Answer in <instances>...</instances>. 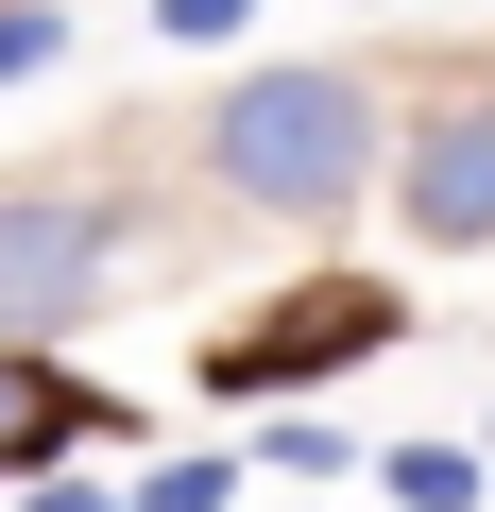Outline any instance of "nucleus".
<instances>
[{
    "label": "nucleus",
    "mask_w": 495,
    "mask_h": 512,
    "mask_svg": "<svg viewBox=\"0 0 495 512\" xmlns=\"http://www.w3.org/2000/svg\"><path fill=\"white\" fill-rule=\"evenodd\" d=\"M205 171H222L239 205H274V222H325V205H359V171H376V86H359V69H239L222 120H205Z\"/></svg>",
    "instance_id": "nucleus-1"
},
{
    "label": "nucleus",
    "mask_w": 495,
    "mask_h": 512,
    "mask_svg": "<svg viewBox=\"0 0 495 512\" xmlns=\"http://www.w3.org/2000/svg\"><path fill=\"white\" fill-rule=\"evenodd\" d=\"M103 256H120V205L69 171H18L0 188V325H69L103 291Z\"/></svg>",
    "instance_id": "nucleus-2"
},
{
    "label": "nucleus",
    "mask_w": 495,
    "mask_h": 512,
    "mask_svg": "<svg viewBox=\"0 0 495 512\" xmlns=\"http://www.w3.org/2000/svg\"><path fill=\"white\" fill-rule=\"evenodd\" d=\"M359 342H393V291L325 274V291H274L239 342H205V393H308V376H342Z\"/></svg>",
    "instance_id": "nucleus-3"
},
{
    "label": "nucleus",
    "mask_w": 495,
    "mask_h": 512,
    "mask_svg": "<svg viewBox=\"0 0 495 512\" xmlns=\"http://www.w3.org/2000/svg\"><path fill=\"white\" fill-rule=\"evenodd\" d=\"M410 239H444V256L495 239V103H444L410 137Z\"/></svg>",
    "instance_id": "nucleus-4"
},
{
    "label": "nucleus",
    "mask_w": 495,
    "mask_h": 512,
    "mask_svg": "<svg viewBox=\"0 0 495 512\" xmlns=\"http://www.w3.org/2000/svg\"><path fill=\"white\" fill-rule=\"evenodd\" d=\"M86 427H103V393H86V376H52L35 342H0V478H52Z\"/></svg>",
    "instance_id": "nucleus-5"
},
{
    "label": "nucleus",
    "mask_w": 495,
    "mask_h": 512,
    "mask_svg": "<svg viewBox=\"0 0 495 512\" xmlns=\"http://www.w3.org/2000/svg\"><path fill=\"white\" fill-rule=\"evenodd\" d=\"M393 495H410V512H478V461H461V444H393Z\"/></svg>",
    "instance_id": "nucleus-6"
},
{
    "label": "nucleus",
    "mask_w": 495,
    "mask_h": 512,
    "mask_svg": "<svg viewBox=\"0 0 495 512\" xmlns=\"http://www.w3.org/2000/svg\"><path fill=\"white\" fill-rule=\"evenodd\" d=\"M69 52V18H52V0H0V86H18V69H52Z\"/></svg>",
    "instance_id": "nucleus-7"
},
{
    "label": "nucleus",
    "mask_w": 495,
    "mask_h": 512,
    "mask_svg": "<svg viewBox=\"0 0 495 512\" xmlns=\"http://www.w3.org/2000/svg\"><path fill=\"white\" fill-rule=\"evenodd\" d=\"M137 512H222V461H171V478H154Z\"/></svg>",
    "instance_id": "nucleus-8"
},
{
    "label": "nucleus",
    "mask_w": 495,
    "mask_h": 512,
    "mask_svg": "<svg viewBox=\"0 0 495 512\" xmlns=\"http://www.w3.org/2000/svg\"><path fill=\"white\" fill-rule=\"evenodd\" d=\"M154 18H171V35H239L257 0H154Z\"/></svg>",
    "instance_id": "nucleus-9"
}]
</instances>
